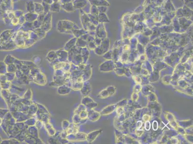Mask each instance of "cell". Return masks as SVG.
<instances>
[{
  "label": "cell",
  "mask_w": 193,
  "mask_h": 144,
  "mask_svg": "<svg viewBox=\"0 0 193 144\" xmlns=\"http://www.w3.org/2000/svg\"><path fill=\"white\" fill-rule=\"evenodd\" d=\"M116 92V88L114 86H109L106 88L105 89L101 91L98 95L99 98H105L108 97L112 96Z\"/></svg>",
  "instance_id": "6da1fadb"
},
{
  "label": "cell",
  "mask_w": 193,
  "mask_h": 144,
  "mask_svg": "<svg viewBox=\"0 0 193 144\" xmlns=\"http://www.w3.org/2000/svg\"><path fill=\"white\" fill-rule=\"evenodd\" d=\"M102 132V130H95L93 132H91L90 133H88L86 136V139L89 143H91L94 141L98 136L100 135Z\"/></svg>",
  "instance_id": "7a4b0ae2"
},
{
  "label": "cell",
  "mask_w": 193,
  "mask_h": 144,
  "mask_svg": "<svg viewBox=\"0 0 193 144\" xmlns=\"http://www.w3.org/2000/svg\"><path fill=\"white\" fill-rule=\"evenodd\" d=\"M117 107V104H112V105H109V106L106 107L105 108H104V109L101 111V114L103 115H107L113 112L115 110H116Z\"/></svg>",
  "instance_id": "3957f363"
},
{
  "label": "cell",
  "mask_w": 193,
  "mask_h": 144,
  "mask_svg": "<svg viewBox=\"0 0 193 144\" xmlns=\"http://www.w3.org/2000/svg\"><path fill=\"white\" fill-rule=\"evenodd\" d=\"M81 93L84 95V97H88L91 91V86L88 84L83 85L81 89Z\"/></svg>",
  "instance_id": "277c9868"
},
{
  "label": "cell",
  "mask_w": 193,
  "mask_h": 144,
  "mask_svg": "<svg viewBox=\"0 0 193 144\" xmlns=\"http://www.w3.org/2000/svg\"><path fill=\"white\" fill-rule=\"evenodd\" d=\"M7 71V67L4 62H0V74H5Z\"/></svg>",
  "instance_id": "5b68a950"
},
{
  "label": "cell",
  "mask_w": 193,
  "mask_h": 144,
  "mask_svg": "<svg viewBox=\"0 0 193 144\" xmlns=\"http://www.w3.org/2000/svg\"><path fill=\"white\" fill-rule=\"evenodd\" d=\"M142 86H141L140 84H137L134 86V93H138L140 91V90L142 89Z\"/></svg>",
  "instance_id": "8992f818"
},
{
  "label": "cell",
  "mask_w": 193,
  "mask_h": 144,
  "mask_svg": "<svg viewBox=\"0 0 193 144\" xmlns=\"http://www.w3.org/2000/svg\"><path fill=\"white\" fill-rule=\"evenodd\" d=\"M145 128L146 129V130H147L149 131V130L150 129V122L147 121H146V123H145Z\"/></svg>",
  "instance_id": "52a82bcc"
},
{
  "label": "cell",
  "mask_w": 193,
  "mask_h": 144,
  "mask_svg": "<svg viewBox=\"0 0 193 144\" xmlns=\"http://www.w3.org/2000/svg\"><path fill=\"white\" fill-rule=\"evenodd\" d=\"M137 95H138V93H134V92L133 94L132 95V99L133 100H134V101H136L137 100L138 98H139L138 95L136 96Z\"/></svg>",
  "instance_id": "ba28073f"
},
{
  "label": "cell",
  "mask_w": 193,
  "mask_h": 144,
  "mask_svg": "<svg viewBox=\"0 0 193 144\" xmlns=\"http://www.w3.org/2000/svg\"><path fill=\"white\" fill-rule=\"evenodd\" d=\"M158 128V124L157 123V122L154 121L153 123V129L154 130H157Z\"/></svg>",
  "instance_id": "9c48e42d"
},
{
  "label": "cell",
  "mask_w": 193,
  "mask_h": 144,
  "mask_svg": "<svg viewBox=\"0 0 193 144\" xmlns=\"http://www.w3.org/2000/svg\"><path fill=\"white\" fill-rule=\"evenodd\" d=\"M134 80H135L136 82L138 83V84H140L141 82V79L140 77H135Z\"/></svg>",
  "instance_id": "30bf717a"
},
{
  "label": "cell",
  "mask_w": 193,
  "mask_h": 144,
  "mask_svg": "<svg viewBox=\"0 0 193 144\" xmlns=\"http://www.w3.org/2000/svg\"><path fill=\"white\" fill-rule=\"evenodd\" d=\"M1 123H2V120H1V119L0 118V125L1 124Z\"/></svg>",
  "instance_id": "8fae6325"
},
{
  "label": "cell",
  "mask_w": 193,
  "mask_h": 144,
  "mask_svg": "<svg viewBox=\"0 0 193 144\" xmlns=\"http://www.w3.org/2000/svg\"><path fill=\"white\" fill-rule=\"evenodd\" d=\"M0 86H1V82H0Z\"/></svg>",
  "instance_id": "7c38bea8"
}]
</instances>
